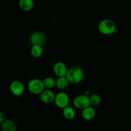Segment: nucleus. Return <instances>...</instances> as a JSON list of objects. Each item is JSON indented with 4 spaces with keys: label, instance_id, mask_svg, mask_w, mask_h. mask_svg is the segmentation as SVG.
Instances as JSON below:
<instances>
[{
    "label": "nucleus",
    "instance_id": "3",
    "mask_svg": "<svg viewBox=\"0 0 131 131\" xmlns=\"http://www.w3.org/2000/svg\"><path fill=\"white\" fill-rule=\"evenodd\" d=\"M28 89L33 95H40L45 89L43 82L38 78L30 80L28 83Z\"/></svg>",
    "mask_w": 131,
    "mask_h": 131
},
{
    "label": "nucleus",
    "instance_id": "14",
    "mask_svg": "<svg viewBox=\"0 0 131 131\" xmlns=\"http://www.w3.org/2000/svg\"><path fill=\"white\" fill-rule=\"evenodd\" d=\"M69 82L66 77H57L56 79V87L59 89H65L68 87Z\"/></svg>",
    "mask_w": 131,
    "mask_h": 131
},
{
    "label": "nucleus",
    "instance_id": "18",
    "mask_svg": "<svg viewBox=\"0 0 131 131\" xmlns=\"http://www.w3.org/2000/svg\"><path fill=\"white\" fill-rule=\"evenodd\" d=\"M5 120V115L2 111H0V125Z\"/></svg>",
    "mask_w": 131,
    "mask_h": 131
},
{
    "label": "nucleus",
    "instance_id": "4",
    "mask_svg": "<svg viewBox=\"0 0 131 131\" xmlns=\"http://www.w3.org/2000/svg\"><path fill=\"white\" fill-rule=\"evenodd\" d=\"M29 42L32 45L38 44L43 46L46 44L47 38L43 32L39 31H35L31 33L29 35Z\"/></svg>",
    "mask_w": 131,
    "mask_h": 131
},
{
    "label": "nucleus",
    "instance_id": "21",
    "mask_svg": "<svg viewBox=\"0 0 131 131\" xmlns=\"http://www.w3.org/2000/svg\"><path fill=\"white\" fill-rule=\"evenodd\" d=\"M130 52H131V48H130Z\"/></svg>",
    "mask_w": 131,
    "mask_h": 131
},
{
    "label": "nucleus",
    "instance_id": "20",
    "mask_svg": "<svg viewBox=\"0 0 131 131\" xmlns=\"http://www.w3.org/2000/svg\"><path fill=\"white\" fill-rule=\"evenodd\" d=\"M104 1H108V0H104Z\"/></svg>",
    "mask_w": 131,
    "mask_h": 131
},
{
    "label": "nucleus",
    "instance_id": "13",
    "mask_svg": "<svg viewBox=\"0 0 131 131\" xmlns=\"http://www.w3.org/2000/svg\"><path fill=\"white\" fill-rule=\"evenodd\" d=\"M63 115L65 119L68 120H72L75 117L76 113L75 109L72 107L68 105L66 107L63 109Z\"/></svg>",
    "mask_w": 131,
    "mask_h": 131
},
{
    "label": "nucleus",
    "instance_id": "10",
    "mask_svg": "<svg viewBox=\"0 0 131 131\" xmlns=\"http://www.w3.org/2000/svg\"><path fill=\"white\" fill-rule=\"evenodd\" d=\"M82 117L83 119L86 121H92L95 118L96 116V110L91 105L84 108L82 110Z\"/></svg>",
    "mask_w": 131,
    "mask_h": 131
},
{
    "label": "nucleus",
    "instance_id": "11",
    "mask_svg": "<svg viewBox=\"0 0 131 131\" xmlns=\"http://www.w3.org/2000/svg\"><path fill=\"white\" fill-rule=\"evenodd\" d=\"M17 125L11 119H5L1 124V131H17Z\"/></svg>",
    "mask_w": 131,
    "mask_h": 131
},
{
    "label": "nucleus",
    "instance_id": "8",
    "mask_svg": "<svg viewBox=\"0 0 131 131\" xmlns=\"http://www.w3.org/2000/svg\"><path fill=\"white\" fill-rule=\"evenodd\" d=\"M68 68L66 64L61 61L56 62L53 66V72L57 77H65L67 73Z\"/></svg>",
    "mask_w": 131,
    "mask_h": 131
},
{
    "label": "nucleus",
    "instance_id": "7",
    "mask_svg": "<svg viewBox=\"0 0 131 131\" xmlns=\"http://www.w3.org/2000/svg\"><path fill=\"white\" fill-rule=\"evenodd\" d=\"M24 86L19 80H14L10 85V91L12 95L16 96H20L24 92Z\"/></svg>",
    "mask_w": 131,
    "mask_h": 131
},
{
    "label": "nucleus",
    "instance_id": "5",
    "mask_svg": "<svg viewBox=\"0 0 131 131\" xmlns=\"http://www.w3.org/2000/svg\"><path fill=\"white\" fill-rule=\"evenodd\" d=\"M73 104L75 108L78 109H82V110L91 105L89 96H86L84 94L75 96L73 100Z\"/></svg>",
    "mask_w": 131,
    "mask_h": 131
},
{
    "label": "nucleus",
    "instance_id": "17",
    "mask_svg": "<svg viewBox=\"0 0 131 131\" xmlns=\"http://www.w3.org/2000/svg\"><path fill=\"white\" fill-rule=\"evenodd\" d=\"M90 101V105H99L102 101L101 96L98 94H91L89 96Z\"/></svg>",
    "mask_w": 131,
    "mask_h": 131
},
{
    "label": "nucleus",
    "instance_id": "12",
    "mask_svg": "<svg viewBox=\"0 0 131 131\" xmlns=\"http://www.w3.org/2000/svg\"><path fill=\"white\" fill-rule=\"evenodd\" d=\"M19 7L24 12H29L35 6L34 0H19Z\"/></svg>",
    "mask_w": 131,
    "mask_h": 131
},
{
    "label": "nucleus",
    "instance_id": "16",
    "mask_svg": "<svg viewBox=\"0 0 131 131\" xmlns=\"http://www.w3.org/2000/svg\"><path fill=\"white\" fill-rule=\"evenodd\" d=\"M44 88L51 89L56 86V79L52 77H47L42 80Z\"/></svg>",
    "mask_w": 131,
    "mask_h": 131
},
{
    "label": "nucleus",
    "instance_id": "15",
    "mask_svg": "<svg viewBox=\"0 0 131 131\" xmlns=\"http://www.w3.org/2000/svg\"><path fill=\"white\" fill-rule=\"evenodd\" d=\"M43 52V46L38 44H33L31 48V54L35 58H39Z\"/></svg>",
    "mask_w": 131,
    "mask_h": 131
},
{
    "label": "nucleus",
    "instance_id": "2",
    "mask_svg": "<svg viewBox=\"0 0 131 131\" xmlns=\"http://www.w3.org/2000/svg\"><path fill=\"white\" fill-rule=\"evenodd\" d=\"M98 30L100 33L105 35H112L117 31L116 23L111 19H104L101 21L99 23Z\"/></svg>",
    "mask_w": 131,
    "mask_h": 131
},
{
    "label": "nucleus",
    "instance_id": "6",
    "mask_svg": "<svg viewBox=\"0 0 131 131\" xmlns=\"http://www.w3.org/2000/svg\"><path fill=\"white\" fill-rule=\"evenodd\" d=\"M54 102L59 109H63L69 105V96L66 92H60L55 95Z\"/></svg>",
    "mask_w": 131,
    "mask_h": 131
},
{
    "label": "nucleus",
    "instance_id": "19",
    "mask_svg": "<svg viewBox=\"0 0 131 131\" xmlns=\"http://www.w3.org/2000/svg\"><path fill=\"white\" fill-rule=\"evenodd\" d=\"M84 94L85 95H86V96H90V95H91L90 92L89 91H85V92H84Z\"/></svg>",
    "mask_w": 131,
    "mask_h": 131
},
{
    "label": "nucleus",
    "instance_id": "1",
    "mask_svg": "<svg viewBox=\"0 0 131 131\" xmlns=\"http://www.w3.org/2000/svg\"><path fill=\"white\" fill-rule=\"evenodd\" d=\"M84 70L81 67L73 66L68 69L65 77L67 78L69 83L78 84L82 82L84 78Z\"/></svg>",
    "mask_w": 131,
    "mask_h": 131
},
{
    "label": "nucleus",
    "instance_id": "9",
    "mask_svg": "<svg viewBox=\"0 0 131 131\" xmlns=\"http://www.w3.org/2000/svg\"><path fill=\"white\" fill-rule=\"evenodd\" d=\"M55 94L51 89H45L40 94V99L43 104H49L53 102L54 100Z\"/></svg>",
    "mask_w": 131,
    "mask_h": 131
}]
</instances>
